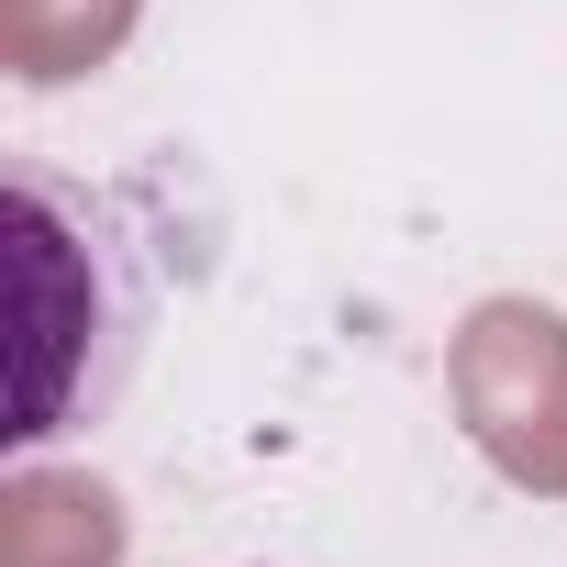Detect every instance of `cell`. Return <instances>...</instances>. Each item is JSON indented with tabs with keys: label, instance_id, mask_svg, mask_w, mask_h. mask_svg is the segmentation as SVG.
<instances>
[{
	"label": "cell",
	"instance_id": "cell-3",
	"mask_svg": "<svg viewBox=\"0 0 567 567\" xmlns=\"http://www.w3.org/2000/svg\"><path fill=\"white\" fill-rule=\"evenodd\" d=\"M145 0H0V56L12 79H79V68H112V45L134 34Z\"/></svg>",
	"mask_w": 567,
	"mask_h": 567
},
{
	"label": "cell",
	"instance_id": "cell-2",
	"mask_svg": "<svg viewBox=\"0 0 567 567\" xmlns=\"http://www.w3.org/2000/svg\"><path fill=\"white\" fill-rule=\"evenodd\" d=\"M0 567H123V501L101 478L23 467L0 489Z\"/></svg>",
	"mask_w": 567,
	"mask_h": 567
},
{
	"label": "cell",
	"instance_id": "cell-1",
	"mask_svg": "<svg viewBox=\"0 0 567 567\" xmlns=\"http://www.w3.org/2000/svg\"><path fill=\"white\" fill-rule=\"evenodd\" d=\"M445 390H456V423L478 434V456L512 489L567 501V312L478 301L456 357H445Z\"/></svg>",
	"mask_w": 567,
	"mask_h": 567
}]
</instances>
